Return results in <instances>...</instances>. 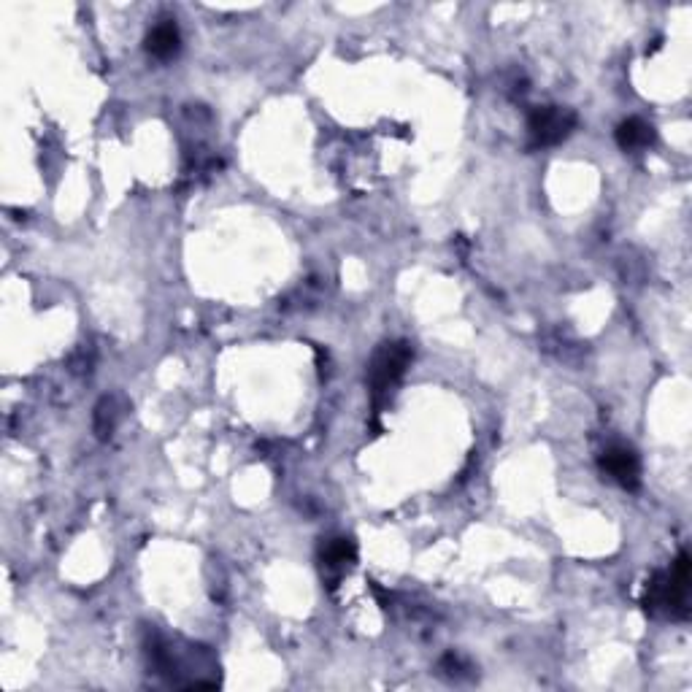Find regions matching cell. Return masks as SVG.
Instances as JSON below:
<instances>
[{
    "instance_id": "cell-2",
    "label": "cell",
    "mask_w": 692,
    "mask_h": 692,
    "mask_svg": "<svg viewBox=\"0 0 692 692\" xmlns=\"http://www.w3.org/2000/svg\"><path fill=\"white\" fill-rule=\"evenodd\" d=\"M411 360H414V349L406 341H390L382 344L368 363V387H371V398L379 409L390 392L401 384V379L409 371Z\"/></svg>"
},
{
    "instance_id": "cell-7",
    "label": "cell",
    "mask_w": 692,
    "mask_h": 692,
    "mask_svg": "<svg viewBox=\"0 0 692 692\" xmlns=\"http://www.w3.org/2000/svg\"><path fill=\"white\" fill-rule=\"evenodd\" d=\"M125 411H128V403L119 395H103L101 401L95 403V411H92V430L101 441H109L114 436V430L119 428V422L125 419Z\"/></svg>"
},
{
    "instance_id": "cell-1",
    "label": "cell",
    "mask_w": 692,
    "mask_h": 692,
    "mask_svg": "<svg viewBox=\"0 0 692 692\" xmlns=\"http://www.w3.org/2000/svg\"><path fill=\"white\" fill-rule=\"evenodd\" d=\"M641 606L652 617L687 620L690 617V555L682 552L671 571H657L647 582Z\"/></svg>"
},
{
    "instance_id": "cell-4",
    "label": "cell",
    "mask_w": 692,
    "mask_h": 692,
    "mask_svg": "<svg viewBox=\"0 0 692 692\" xmlns=\"http://www.w3.org/2000/svg\"><path fill=\"white\" fill-rule=\"evenodd\" d=\"M598 465H601V474L609 476L614 484H620L622 490L633 492L641 487V457L636 455V449L614 444V447L603 449Z\"/></svg>"
},
{
    "instance_id": "cell-3",
    "label": "cell",
    "mask_w": 692,
    "mask_h": 692,
    "mask_svg": "<svg viewBox=\"0 0 692 692\" xmlns=\"http://www.w3.org/2000/svg\"><path fill=\"white\" fill-rule=\"evenodd\" d=\"M579 125L576 111L565 109V106H538L528 114V136L533 149H544V146L563 144L565 138Z\"/></svg>"
},
{
    "instance_id": "cell-5",
    "label": "cell",
    "mask_w": 692,
    "mask_h": 692,
    "mask_svg": "<svg viewBox=\"0 0 692 692\" xmlns=\"http://www.w3.org/2000/svg\"><path fill=\"white\" fill-rule=\"evenodd\" d=\"M357 560V544L352 538L336 536L328 538L322 547H319V563H322V571L330 576V582H338L341 576L346 574L349 565H355Z\"/></svg>"
},
{
    "instance_id": "cell-8",
    "label": "cell",
    "mask_w": 692,
    "mask_h": 692,
    "mask_svg": "<svg viewBox=\"0 0 692 692\" xmlns=\"http://www.w3.org/2000/svg\"><path fill=\"white\" fill-rule=\"evenodd\" d=\"M614 138H617V146H620L622 152H641V149H649V146L655 144L657 133L641 117H630L617 125Z\"/></svg>"
},
{
    "instance_id": "cell-6",
    "label": "cell",
    "mask_w": 692,
    "mask_h": 692,
    "mask_svg": "<svg viewBox=\"0 0 692 692\" xmlns=\"http://www.w3.org/2000/svg\"><path fill=\"white\" fill-rule=\"evenodd\" d=\"M146 55L155 57V60H173V57L182 52V33H179V25L173 19H163L160 25L149 30L144 38Z\"/></svg>"
},
{
    "instance_id": "cell-9",
    "label": "cell",
    "mask_w": 692,
    "mask_h": 692,
    "mask_svg": "<svg viewBox=\"0 0 692 692\" xmlns=\"http://www.w3.org/2000/svg\"><path fill=\"white\" fill-rule=\"evenodd\" d=\"M438 671H441V676H447L449 682H468V679H474V665L468 663L463 655H457V652H449V655H444L441 660H438Z\"/></svg>"
}]
</instances>
